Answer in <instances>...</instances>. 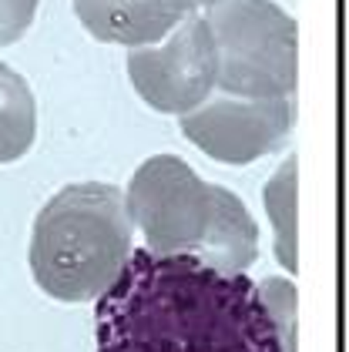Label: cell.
<instances>
[{"label":"cell","mask_w":349,"mask_h":352,"mask_svg":"<svg viewBox=\"0 0 349 352\" xmlns=\"http://www.w3.org/2000/svg\"><path fill=\"white\" fill-rule=\"evenodd\" d=\"M293 285L131 248L98 296V352H295Z\"/></svg>","instance_id":"6da1fadb"},{"label":"cell","mask_w":349,"mask_h":352,"mask_svg":"<svg viewBox=\"0 0 349 352\" xmlns=\"http://www.w3.org/2000/svg\"><path fill=\"white\" fill-rule=\"evenodd\" d=\"M125 205L155 255H188L222 272H245L259 258V228L239 195L202 182L175 155L141 164Z\"/></svg>","instance_id":"7a4b0ae2"},{"label":"cell","mask_w":349,"mask_h":352,"mask_svg":"<svg viewBox=\"0 0 349 352\" xmlns=\"http://www.w3.org/2000/svg\"><path fill=\"white\" fill-rule=\"evenodd\" d=\"M134 221L114 185H71L41 208L30 239L34 282L57 302H91L121 275Z\"/></svg>","instance_id":"3957f363"},{"label":"cell","mask_w":349,"mask_h":352,"mask_svg":"<svg viewBox=\"0 0 349 352\" xmlns=\"http://www.w3.org/2000/svg\"><path fill=\"white\" fill-rule=\"evenodd\" d=\"M205 24L218 51L215 87L235 98H293L299 81L295 21L272 0H212Z\"/></svg>","instance_id":"277c9868"},{"label":"cell","mask_w":349,"mask_h":352,"mask_svg":"<svg viewBox=\"0 0 349 352\" xmlns=\"http://www.w3.org/2000/svg\"><path fill=\"white\" fill-rule=\"evenodd\" d=\"M128 78L138 98L158 114L198 108L215 91L218 78V51L205 17L188 14L161 47H134L128 54Z\"/></svg>","instance_id":"5b68a950"},{"label":"cell","mask_w":349,"mask_h":352,"mask_svg":"<svg viewBox=\"0 0 349 352\" xmlns=\"http://www.w3.org/2000/svg\"><path fill=\"white\" fill-rule=\"evenodd\" d=\"M295 124L293 98H235L222 94L182 114V135L209 158L225 164L259 162L279 151Z\"/></svg>","instance_id":"8992f818"},{"label":"cell","mask_w":349,"mask_h":352,"mask_svg":"<svg viewBox=\"0 0 349 352\" xmlns=\"http://www.w3.org/2000/svg\"><path fill=\"white\" fill-rule=\"evenodd\" d=\"M74 14L94 41L145 47L165 41L195 7L191 0H74Z\"/></svg>","instance_id":"52a82bcc"},{"label":"cell","mask_w":349,"mask_h":352,"mask_svg":"<svg viewBox=\"0 0 349 352\" xmlns=\"http://www.w3.org/2000/svg\"><path fill=\"white\" fill-rule=\"evenodd\" d=\"M37 135V101L27 81L0 64V164L24 158Z\"/></svg>","instance_id":"ba28073f"},{"label":"cell","mask_w":349,"mask_h":352,"mask_svg":"<svg viewBox=\"0 0 349 352\" xmlns=\"http://www.w3.org/2000/svg\"><path fill=\"white\" fill-rule=\"evenodd\" d=\"M266 205L275 225V255L286 269L295 272V158H289L268 182Z\"/></svg>","instance_id":"9c48e42d"},{"label":"cell","mask_w":349,"mask_h":352,"mask_svg":"<svg viewBox=\"0 0 349 352\" xmlns=\"http://www.w3.org/2000/svg\"><path fill=\"white\" fill-rule=\"evenodd\" d=\"M41 0H0V47L17 44L37 17Z\"/></svg>","instance_id":"30bf717a"},{"label":"cell","mask_w":349,"mask_h":352,"mask_svg":"<svg viewBox=\"0 0 349 352\" xmlns=\"http://www.w3.org/2000/svg\"><path fill=\"white\" fill-rule=\"evenodd\" d=\"M212 0H191V7H209Z\"/></svg>","instance_id":"8fae6325"}]
</instances>
